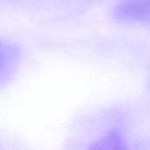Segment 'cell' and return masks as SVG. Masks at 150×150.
Returning <instances> with one entry per match:
<instances>
[{"label":"cell","instance_id":"cell-1","mask_svg":"<svg viewBox=\"0 0 150 150\" xmlns=\"http://www.w3.org/2000/svg\"><path fill=\"white\" fill-rule=\"evenodd\" d=\"M114 18L124 23L150 26V0H124L114 9Z\"/></svg>","mask_w":150,"mask_h":150},{"label":"cell","instance_id":"cell-2","mask_svg":"<svg viewBox=\"0 0 150 150\" xmlns=\"http://www.w3.org/2000/svg\"><path fill=\"white\" fill-rule=\"evenodd\" d=\"M19 61V48L9 41L0 40V86L12 79L18 68Z\"/></svg>","mask_w":150,"mask_h":150},{"label":"cell","instance_id":"cell-3","mask_svg":"<svg viewBox=\"0 0 150 150\" xmlns=\"http://www.w3.org/2000/svg\"><path fill=\"white\" fill-rule=\"evenodd\" d=\"M88 150H129L122 134L117 129H111L96 139Z\"/></svg>","mask_w":150,"mask_h":150}]
</instances>
